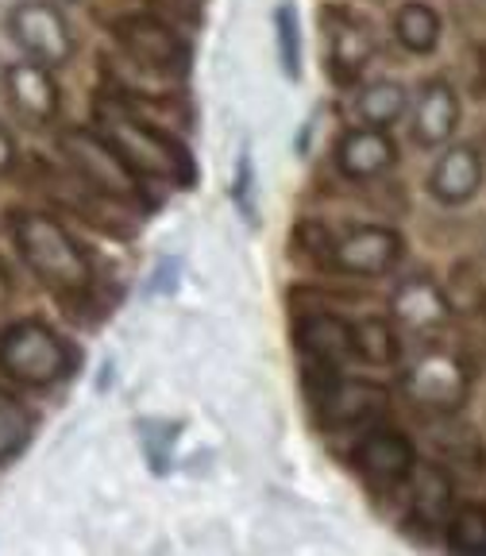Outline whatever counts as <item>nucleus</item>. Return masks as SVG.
Masks as SVG:
<instances>
[{
  "label": "nucleus",
  "instance_id": "nucleus-1",
  "mask_svg": "<svg viewBox=\"0 0 486 556\" xmlns=\"http://www.w3.org/2000/svg\"><path fill=\"white\" fill-rule=\"evenodd\" d=\"M16 248L27 260V267L43 278L51 290H59V294H81L89 287L86 252L54 217L24 213L16 220Z\"/></svg>",
  "mask_w": 486,
  "mask_h": 556
},
{
  "label": "nucleus",
  "instance_id": "nucleus-2",
  "mask_svg": "<svg viewBox=\"0 0 486 556\" xmlns=\"http://www.w3.org/2000/svg\"><path fill=\"white\" fill-rule=\"evenodd\" d=\"M101 136L124 155V163L143 178H163V182L190 186L193 182V159L174 136H166L155 124H143L128 116L124 109L101 116Z\"/></svg>",
  "mask_w": 486,
  "mask_h": 556
},
{
  "label": "nucleus",
  "instance_id": "nucleus-3",
  "mask_svg": "<svg viewBox=\"0 0 486 556\" xmlns=\"http://www.w3.org/2000/svg\"><path fill=\"white\" fill-rule=\"evenodd\" d=\"M0 371L24 387H47L74 371V348L39 321H20L0 332Z\"/></svg>",
  "mask_w": 486,
  "mask_h": 556
},
{
  "label": "nucleus",
  "instance_id": "nucleus-4",
  "mask_svg": "<svg viewBox=\"0 0 486 556\" xmlns=\"http://www.w3.org/2000/svg\"><path fill=\"white\" fill-rule=\"evenodd\" d=\"M59 148L66 155V163L74 166V174L81 178V186L113 201H139V174L124 163V155L104 136L74 128L59 139Z\"/></svg>",
  "mask_w": 486,
  "mask_h": 556
},
{
  "label": "nucleus",
  "instance_id": "nucleus-5",
  "mask_svg": "<svg viewBox=\"0 0 486 556\" xmlns=\"http://www.w3.org/2000/svg\"><path fill=\"white\" fill-rule=\"evenodd\" d=\"M406 394L417 406L436 409V414H456L468 402L471 375L460 352H444V348H425L406 367Z\"/></svg>",
  "mask_w": 486,
  "mask_h": 556
},
{
  "label": "nucleus",
  "instance_id": "nucleus-6",
  "mask_svg": "<svg viewBox=\"0 0 486 556\" xmlns=\"http://www.w3.org/2000/svg\"><path fill=\"white\" fill-rule=\"evenodd\" d=\"M9 31L31 59L47 62V66H62L74 59V35H69L66 20L59 9L43 4V0H27L16 4L9 16Z\"/></svg>",
  "mask_w": 486,
  "mask_h": 556
},
{
  "label": "nucleus",
  "instance_id": "nucleus-7",
  "mask_svg": "<svg viewBox=\"0 0 486 556\" xmlns=\"http://www.w3.org/2000/svg\"><path fill=\"white\" fill-rule=\"evenodd\" d=\"M4 89H9V101L16 109V116L31 128H47L59 113V86H54L47 62H16L4 74Z\"/></svg>",
  "mask_w": 486,
  "mask_h": 556
},
{
  "label": "nucleus",
  "instance_id": "nucleus-8",
  "mask_svg": "<svg viewBox=\"0 0 486 556\" xmlns=\"http://www.w3.org/2000/svg\"><path fill=\"white\" fill-rule=\"evenodd\" d=\"M116 43L148 70H178L186 47L182 39L170 31L166 24H158L155 16H124L113 27Z\"/></svg>",
  "mask_w": 486,
  "mask_h": 556
},
{
  "label": "nucleus",
  "instance_id": "nucleus-9",
  "mask_svg": "<svg viewBox=\"0 0 486 556\" xmlns=\"http://www.w3.org/2000/svg\"><path fill=\"white\" fill-rule=\"evenodd\" d=\"M401 255V236L394 228H382V225H371V228H359L351 232L347 240H340L332 248V263L336 270H347V275H386V270L398 263Z\"/></svg>",
  "mask_w": 486,
  "mask_h": 556
},
{
  "label": "nucleus",
  "instance_id": "nucleus-10",
  "mask_svg": "<svg viewBox=\"0 0 486 556\" xmlns=\"http://www.w3.org/2000/svg\"><path fill=\"white\" fill-rule=\"evenodd\" d=\"M356 464L374 486H398L413 471V444L409 437H401L398 429H374L363 437L356 452Z\"/></svg>",
  "mask_w": 486,
  "mask_h": 556
},
{
  "label": "nucleus",
  "instance_id": "nucleus-11",
  "mask_svg": "<svg viewBox=\"0 0 486 556\" xmlns=\"http://www.w3.org/2000/svg\"><path fill=\"white\" fill-rule=\"evenodd\" d=\"M317 406H321L324 421L336 429L359 426V421H371L374 414L386 409V391L374 387V382H356V379H332L329 387L317 391Z\"/></svg>",
  "mask_w": 486,
  "mask_h": 556
},
{
  "label": "nucleus",
  "instance_id": "nucleus-12",
  "mask_svg": "<svg viewBox=\"0 0 486 556\" xmlns=\"http://www.w3.org/2000/svg\"><path fill=\"white\" fill-rule=\"evenodd\" d=\"M391 313H394V321H401L406 329L433 332V329H440V325H448L451 305L433 278L413 275V278H406V282H398V290H394V298H391Z\"/></svg>",
  "mask_w": 486,
  "mask_h": 556
},
{
  "label": "nucleus",
  "instance_id": "nucleus-13",
  "mask_svg": "<svg viewBox=\"0 0 486 556\" xmlns=\"http://www.w3.org/2000/svg\"><path fill=\"white\" fill-rule=\"evenodd\" d=\"M297 348L309 359V371H336L340 359L351 356V325L332 313H309L297 325Z\"/></svg>",
  "mask_w": 486,
  "mask_h": 556
},
{
  "label": "nucleus",
  "instance_id": "nucleus-14",
  "mask_svg": "<svg viewBox=\"0 0 486 556\" xmlns=\"http://www.w3.org/2000/svg\"><path fill=\"white\" fill-rule=\"evenodd\" d=\"M394 159H398V143H394L391 136L382 128H356L347 131L344 139H340L336 148V166L340 174H347V178H374V174H382L386 166H394Z\"/></svg>",
  "mask_w": 486,
  "mask_h": 556
},
{
  "label": "nucleus",
  "instance_id": "nucleus-15",
  "mask_svg": "<svg viewBox=\"0 0 486 556\" xmlns=\"http://www.w3.org/2000/svg\"><path fill=\"white\" fill-rule=\"evenodd\" d=\"M478 182H483V159L475 148H451L440 155V163L429 174V193L444 205H463L475 198Z\"/></svg>",
  "mask_w": 486,
  "mask_h": 556
},
{
  "label": "nucleus",
  "instance_id": "nucleus-16",
  "mask_svg": "<svg viewBox=\"0 0 486 556\" xmlns=\"http://www.w3.org/2000/svg\"><path fill=\"white\" fill-rule=\"evenodd\" d=\"M413 479V518L425 526V530H448L451 514H456V486L451 476L436 464H421L409 471Z\"/></svg>",
  "mask_w": 486,
  "mask_h": 556
},
{
  "label": "nucleus",
  "instance_id": "nucleus-17",
  "mask_svg": "<svg viewBox=\"0 0 486 556\" xmlns=\"http://www.w3.org/2000/svg\"><path fill=\"white\" fill-rule=\"evenodd\" d=\"M460 124V101H456V89L448 81H429L421 89V101H417L413 113V139L421 148H436L456 131Z\"/></svg>",
  "mask_w": 486,
  "mask_h": 556
},
{
  "label": "nucleus",
  "instance_id": "nucleus-18",
  "mask_svg": "<svg viewBox=\"0 0 486 556\" xmlns=\"http://www.w3.org/2000/svg\"><path fill=\"white\" fill-rule=\"evenodd\" d=\"M367 59H371V35L367 27H359L356 20L336 16L329 35V78H336L340 86L356 81L363 74Z\"/></svg>",
  "mask_w": 486,
  "mask_h": 556
},
{
  "label": "nucleus",
  "instance_id": "nucleus-19",
  "mask_svg": "<svg viewBox=\"0 0 486 556\" xmlns=\"http://www.w3.org/2000/svg\"><path fill=\"white\" fill-rule=\"evenodd\" d=\"M394 31H398V43L406 51L429 54L436 47V39H440V16L429 4H421V0H409L394 16Z\"/></svg>",
  "mask_w": 486,
  "mask_h": 556
},
{
  "label": "nucleus",
  "instance_id": "nucleus-20",
  "mask_svg": "<svg viewBox=\"0 0 486 556\" xmlns=\"http://www.w3.org/2000/svg\"><path fill=\"white\" fill-rule=\"evenodd\" d=\"M351 356H359L371 367H386L398 359V332L382 317H367V321L351 325Z\"/></svg>",
  "mask_w": 486,
  "mask_h": 556
},
{
  "label": "nucleus",
  "instance_id": "nucleus-21",
  "mask_svg": "<svg viewBox=\"0 0 486 556\" xmlns=\"http://www.w3.org/2000/svg\"><path fill=\"white\" fill-rule=\"evenodd\" d=\"M406 113V89L398 81H374L356 97V116L371 128H386Z\"/></svg>",
  "mask_w": 486,
  "mask_h": 556
},
{
  "label": "nucleus",
  "instance_id": "nucleus-22",
  "mask_svg": "<svg viewBox=\"0 0 486 556\" xmlns=\"http://www.w3.org/2000/svg\"><path fill=\"white\" fill-rule=\"evenodd\" d=\"M31 429H35V421L24 409V402H20L16 394L0 391V464L12 460V456L24 448Z\"/></svg>",
  "mask_w": 486,
  "mask_h": 556
},
{
  "label": "nucleus",
  "instance_id": "nucleus-23",
  "mask_svg": "<svg viewBox=\"0 0 486 556\" xmlns=\"http://www.w3.org/2000/svg\"><path fill=\"white\" fill-rule=\"evenodd\" d=\"M448 538L451 548H460V553H486V510L478 506L456 510L448 521Z\"/></svg>",
  "mask_w": 486,
  "mask_h": 556
},
{
  "label": "nucleus",
  "instance_id": "nucleus-24",
  "mask_svg": "<svg viewBox=\"0 0 486 556\" xmlns=\"http://www.w3.org/2000/svg\"><path fill=\"white\" fill-rule=\"evenodd\" d=\"M274 31H278V54H282L286 78H302V27H297V12L290 4L278 9Z\"/></svg>",
  "mask_w": 486,
  "mask_h": 556
},
{
  "label": "nucleus",
  "instance_id": "nucleus-25",
  "mask_svg": "<svg viewBox=\"0 0 486 556\" xmlns=\"http://www.w3.org/2000/svg\"><path fill=\"white\" fill-rule=\"evenodd\" d=\"M463 348L486 364V305H478V309H471L463 317Z\"/></svg>",
  "mask_w": 486,
  "mask_h": 556
},
{
  "label": "nucleus",
  "instance_id": "nucleus-26",
  "mask_svg": "<svg viewBox=\"0 0 486 556\" xmlns=\"http://www.w3.org/2000/svg\"><path fill=\"white\" fill-rule=\"evenodd\" d=\"M235 205L247 213V220H255V205H252V159H240V178H235Z\"/></svg>",
  "mask_w": 486,
  "mask_h": 556
},
{
  "label": "nucleus",
  "instance_id": "nucleus-27",
  "mask_svg": "<svg viewBox=\"0 0 486 556\" xmlns=\"http://www.w3.org/2000/svg\"><path fill=\"white\" fill-rule=\"evenodd\" d=\"M12 163H16V139H12V131L0 124V174L12 170Z\"/></svg>",
  "mask_w": 486,
  "mask_h": 556
},
{
  "label": "nucleus",
  "instance_id": "nucleus-28",
  "mask_svg": "<svg viewBox=\"0 0 486 556\" xmlns=\"http://www.w3.org/2000/svg\"><path fill=\"white\" fill-rule=\"evenodd\" d=\"M178 267L174 260H166L163 267H158V275H155V287H148L151 294H166V290H174V282H170V270Z\"/></svg>",
  "mask_w": 486,
  "mask_h": 556
},
{
  "label": "nucleus",
  "instance_id": "nucleus-29",
  "mask_svg": "<svg viewBox=\"0 0 486 556\" xmlns=\"http://www.w3.org/2000/svg\"><path fill=\"white\" fill-rule=\"evenodd\" d=\"M4 305H9V278L0 275V309H4Z\"/></svg>",
  "mask_w": 486,
  "mask_h": 556
},
{
  "label": "nucleus",
  "instance_id": "nucleus-30",
  "mask_svg": "<svg viewBox=\"0 0 486 556\" xmlns=\"http://www.w3.org/2000/svg\"><path fill=\"white\" fill-rule=\"evenodd\" d=\"M51 4H78V0H51Z\"/></svg>",
  "mask_w": 486,
  "mask_h": 556
}]
</instances>
